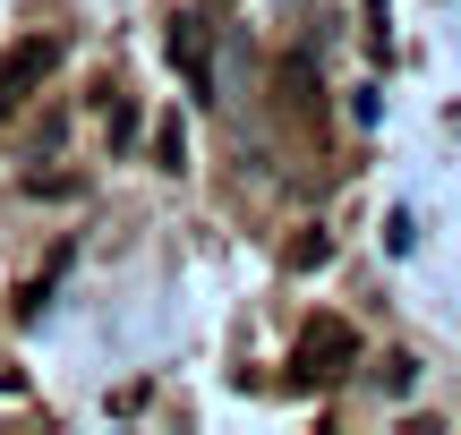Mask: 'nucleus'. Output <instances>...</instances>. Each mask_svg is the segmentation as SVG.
<instances>
[{
	"mask_svg": "<svg viewBox=\"0 0 461 435\" xmlns=\"http://www.w3.org/2000/svg\"><path fill=\"white\" fill-rule=\"evenodd\" d=\"M359 368V333H350L342 316H316L308 333H299V376L308 385H333V376H350Z\"/></svg>",
	"mask_w": 461,
	"mask_h": 435,
	"instance_id": "1",
	"label": "nucleus"
},
{
	"mask_svg": "<svg viewBox=\"0 0 461 435\" xmlns=\"http://www.w3.org/2000/svg\"><path fill=\"white\" fill-rule=\"evenodd\" d=\"M51 68H60V43H51V34H26V43L0 60V120H9V111H26V94L51 77Z\"/></svg>",
	"mask_w": 461,
	"mask_h": 435,
	"instance_id": "2",
	"label": "nucleus"
},
{
	"mask_svg": "<svg viewBox=\"0 0 461 435\" xmlns=\"http://www.w3.org/2000/svg\"><path fill=\"white\" fill-rule=\"evenodd\" d=\"M171 68H180L188 85H197V94H214V51H205V17H171Z\"/></svg>",
	"mask_w": 461,
	"mask_h": 435,
	"instance_id": "3",
	"label": "nucleus"
},
{
	"mask_svg": "<svg viewBox=\"0 0 461 435\" xmlns=\"http://www.w3.org/2000/svg\"><path fill=\"white\" fill-rule=\"evenodd\" d=\"M154 154H163V171L188 163V129H180V120H163V129H154Z\"/></svg>",
	"mask_w": 461,
	"mask_h": 435,
	"instance_id": "4",
	"label": "nucleus"
},
{
	"mask_svg": "<svg viewBox=\"0 0 461 435\" xmlns=\"http://www.w3.org/2000/svg\"><path fill=\"white\" fill-rule=\"evenodd\" d=\"M129 146H137V102L112 94V154H129Z\"/></svg>",
	"mask_w": 461,
	"mask_h": 435,
	"instance_id": "5",
	"label": "nucleus"
},
{
	"mask_svg": "<svg viewBox=\"0 0 461 435\" xmlns=\"http://www.w3.org/2000/svg\"><path fill=\"white\" fill-rule=\"evenodd\" d=\"M325 256H333V239H325V231H316V239H299V248H291V265H299V273H308V265H325Z\"/></svg>",
	"mask_w": 461,
	"mask_h": 435,
	"instance_id": "6",
	"label": "nucleus"
}]
</instances>
